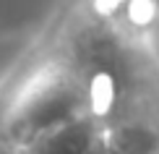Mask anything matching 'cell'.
<instances>
[{"label": "cell", "instance_id": "3", "mask_svg": "<svg viewBox=\"0 0 159 154\" xmlns=\"http://www.w3.org/2000/svg\"><path fill=\"white\" fill-rule=\"evenodd\" d=\"M91 154H120V152H117L115 146H112V144L107 141V138L102 136V138H99V144H97V149L91 152Z\"/></svg>", "mask_w": 159, "mask_h": 154}, {"label": "cell", "instance_id": "4", "mask_svg": "<svg viewBox=\"0 0 159 154\" xmlns=\"http://www.w3.org/2000/svg\"><path fill=\"white\" fill-rule=\"evenodd\" d=\"M11 154H18V149H16V152H11Z\"/></svg>", "mask_w": 159, "mask_h": 154}, {"label": "cell", "instance_id": "2", "mask_svg": "<svg viewBox=\"0 0 159 154\" xmlns=\"http://www.w3.org/2000/svg\"><path fill=\"white\" fill-rule=\"evenodd\" d=\"M97 125L89 115H78L73 120L55 125L39 133L29 144L18 146V154H91L99 144Z\"/></svg>", "mask_w": 159, "mask_h": 154}, {"label": "cell", "instance_id": "1", "mask_svg": "<svg viewBox=\"0 0 159 154\" xmlns=\"http://www.w3.org/2000/svg\"><path fill=\"white\" fill-rule=\"evenodd\" d=\"M84 112V97L81 89L60 71H47L37 76L8 115V133L16 141V149L37 138L39 133L55 128V125L73 120Z\"/></svg>", "mask_w": 159, "mask_h": 154}]
</instances>
